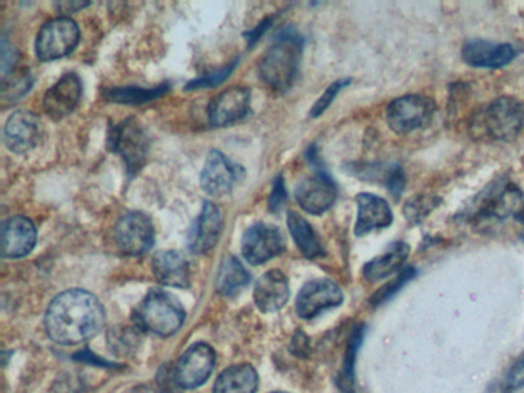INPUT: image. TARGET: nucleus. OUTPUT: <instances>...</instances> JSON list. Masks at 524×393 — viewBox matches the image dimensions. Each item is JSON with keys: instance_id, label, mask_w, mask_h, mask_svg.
I'll return each instance as SVG.
<instances>
[{"instance_id": "f257e3e1", "label": "nucleus", "mask_w": 524, "mask_h": 393, "mask_svg": "<svg viewBox=\"0 0 524 393\" xmlns=\"http://www.w3.org/2000/svg\"><path fill=\"white\" fill-rule=\"evenodd\" d=\"M105 326L102 303L90 292L70 289L57 295L45 315L51 340L64 346L87 343Z\"/></svg>"}, {"instance_id": "f03ea898", "label": "nucleus", "mask_w": 524, "mask_h": 393, "mask_svg": "<svg viewBox=\"0 0 524 393\" xmlns=\"http://www.w3.org/2000/svg\"><path fill=\"white\" fill-rule=\"evenodd\" d=\"M303 40L297 34H283L266 51L260 62V77L276 91H286L296 82L302 60Z\"/></svg>"}, {"instance_id": "7ed1b4c3", "label": "nucleus", "mask_w": 524, "mask_h": 393, "mask_svg": "<svg viewBox=\"0 0 524 393\" xmlns=\"http://www.w3.org/2000/svg\"><path fill=\"white\" fill-rule=\"evenodd\" d=\"M137 326L143 331L171 337L185 323V309L173 295L162 289H151L136 308Z\"/></svg>"}, {"instance_id": "20e7f679", "label": "nucleus", "mask_w": 524, "mask_h": 393, "mask_svg": "<svg viewBox=\"0 0 524 393\" xmlns=\"http://www.w3.org/2000/svg\"><path fill=\"white\" fill-rule=\"evenodd\" d=\"M80 31L70 17H57L40 28L36 39V56L42 62L62 59L73 53L79 43Z\"/></svg>"}, {"instance_id": "39448f33", "label": "nucleus", "mask_w": 524, "mask_h": 393, "mask_svg": "<svg viewBox=\"0 0 524 393\" xmlns=\"http://www.w3.org/2000/svg\"><path fill=\"white\" fill-rule=\"evenodd\" d=\"M435 109L437 106L429 97H398L388 106L386 120L394 133L409 134L428 126L434 117Z\"/></svg>"}, {"instance_id": "423d86ee", "label": "nucleus", "mask_w": 524, "mask_h": 393, "mask_svg": "<svg viewBox=\"0 0 524 393\" xmlns=\"http://www.w3.org/2000/svg\"><path fill=\"white\" fill-rule=\"evenodd\" d=\"M486 133L495 140L511 142L524 129V103L514 97H501L486 109Z\"/></svg>"}, {"instance_id": "0eeeda50", "label": "nucleus", "mask_w": 524, "mask_h": 393, "mask_svg": "<svg viewBox=\"0 0 524 393\" xmlns=\"http://www.w3.org/2000/svg\"><path fill=\"white\" fill-rule=\"evenodd\" d=\"M110 149L117 152L127 165L130 174H137L143 163H145L146 152H148V139L143 129L134 119L125 120L114 126L108 136Z\"/></svg>"}, {"instance_id": "6e6552de", "label": "nucleus", "mask_w": 524, "mask_h": 393, "mask_svg": "<svg viewBox=\"0 0 524 393\" xmlns=\"http://www.w3.org/2000/svg\"><path fill=\"white\" fill-rule=\"evenodd\" d=\"M216 366V352L205 343L193 344L177 361L174 380L182 389H196L203 386L213 374Z\"/></svg>"}, {"instance_id": "1a4fd4ad", "label": "nucleus", "mask_w": 524, "mask_h": 393, "mask_svg": "<svg viewBox=\"0 0 524 393\" xmlns=\"http://www.w3.org/2000/svg\"><path fill=\"white\" fill-rule=\"evenodd\" d=\"M114 238L123 254H145L154 245L153 223L143 212H127L119 218L114 229Z\"/></svg>"}, {"instance_id": "9d476101", "label": "nucleus", "mask_w": 524, "mask_h": 393, "mask_svg": "<svg viewBox=\"0 0 524 393\" xmlns=\"http://www.w3.org/2000/svg\"><path fill=\"white\" fill-rule=\"evenodd\" d=\"M285 251V237L277 226L256 223L246 229L242 240V254L249 265L259 266Z\"/></svg>"}, {"instance_id": "9b49d317", "label": "nucleus", "mask_w": 524, "mask_h": 393, "mask_svg": "<svg viewBox=\"0 0 524 393\" xmlns=\"http://www.w3.org/2000/svg\"><path fill=\"white\" fill-rule=\"evenodd\" d=\"M523 194L512 183H492L485 189L483 195L475 200V217L506 218L512 214H520L523 209Z\"/></svg>"}, {"instance_id": "f8f14e48", "label": "nucleus", "mask_w": 524, "mask_h": 393, "mask_svg": "<svg viewBox=\"0 0 524 393\" xmlns=\"http://www.w3.org/2000/svg\"><path fill=\"white\" fill-rule=\"evenodd\" d=\"M343 303V292L334 281L312 280L303 286L296 301L299 317L312 320L328 309L337 308Z\"/></svg>"}, {"instance_id": "ddd939ff", "label": "nucleus", "mask_w": 524, "mask_h": 393, "mask_svg": "<svg viewBox=\"0 0 524 393\" xmlns=\"http://www.w3.org/2000/svg\"><path fill=\"white\" fill-rule=\"evenodd\" d=\"M242 172V168L234 165L225 154L211 151L203 166L200 183H202L203 191L211 197H225L233 191L234 186L242 177Z\"/></svg>"}, {"instance_id": "4468645a", "label": "nucleus", "mask_w": 524, "mask_h": 393, "mask_svg": "<svg viewBox=\"0 0 524 393\" xmlns=\"http://www.w3.org/2000/svg\"><path fill=\"white\" fill-rule=\"evenodd\" d=\"M223 229V215L219 206L211 202L203 203L202 212L188 234V249L193 254H206L216 248Z\"/></svg>"}, {"instance_id": "2eb2a0df", "label": "nucleus", "mask_w": 524, "mask_h": 393, "mask_svg": "<svg viewBox=\"0 0 524 393\" xmlns=\"http://www.w3.org/2000/svg\"><path fill=\"white\" fill-rule=\"evenodd\" d=\"M251 105V91L243 86L229 88L209 105V122L213 126H228L245 119Z\"/></svg>"}, {"instance_id": "dca6fc26", "label": "nucleus", "mask_w": 524, "mask_h": 393, "mask_svg": "<svg viewBox=\"0 0 524 393\" xmlns=\"http://www.w3.org/2000/svg\"><path fill=\"white\" fill-rule=\"evenodd\" d=\"M296 199L306 212L320 215L332 208L337 199V188L326 174L319 172L316 176L302 180L296 189Z\"/></svg>"}, {"instance_id": "f3484780", "label": "nucleus", "mask_w": 524, "mask_h": 393, "mask_svg": "<svg viewBox=\"0 0 524 393\" xmlns=\"http://www.w3.org/2000/svg\"><path fill=\"white\" fill-rule=\"evenodd\" d=\"M37 242V232L30 218H8L2 225V257L22 258L33 252Z\"/></svg>"}, {"instance_id": "a211bd4d", "label": "nucleus", "mask_w": 524, "mask_h": 393, "mask_svg": "<svg viewBox=\"0 0 524 393\" xmlns=\"http://www.w3.org/2000/svg\"><path fill=\"white\" fill-rule=\"evenodd\" d=\"M82 97V82L76 73L65 74L44 96V109L53 119L70 116Z\"/></svg>"}, {"instance_id": "6ab92c4d", "label": "nucleus", "mask_w": 524, "mask_h": 393, "mask_svg": "<svg viewBox=\"0 0 524 393\" xmlns=\"http://www.w3.org/2000/svg\"><path fill=\"white\" fill-rule=\"evenodd\" d=\"M40 122L30 111H16L4 129V142L11 152L25 154L39 142Z\"/></svg>"}, {"instance_id": "aec40b11", "label": "nucleus", "mask_w": 524, "mask_h": 393, "mask_svg": "<svg viewBox=\"0 0 524 393\" xmlns=\"http://www.w3.org/2000/svg\"><path fill=\"white\" fill-rule=\"evenodd\" d=\"M461 57L471 67L501 68L509 65L517 57V50L509 43L471 40L461 50Z\"/></svg>"}, {"instance_id": "412c9836", "label": "nucleus", "mask_w": 524, "mask_h": 393, "mask_svg": "<svg viewBox=\"0 0 524 393\" xmlns=\"http://www.w3.org/2000/svg\"><path fill=\"white\" fill-rule=\"evenodd\" d=\"M357 208H359L357 223H355L357 237H362L371 231L388 228L394 220L388 202L368 192L357 195Z\"/></svg>"}, {"instance_id": "4be33fe9", "label": "nucleus", "mask_w": 524, "mask_h": 393, "mask_svg": "<svg viewBox=\"0 0 524 393\" xmlns=\"http://www.w3.org/2000/svg\"><path fill=\"white\" fill-rule=\"evenodd\" d=\"M153 272L160 285L171 288L190 286V261L179 251L157 252L153 258Z\"/></svg>"}, {"instance_id": "5701e85b", "label": "nucleus", "mask_w": 524, "mask_h": 393, "mask_svg": "<svg viewBox=\"0 0 524 393\" xmlns=\"http://www.w3.org/2000/svg\"><path fill=\"white\" fill-rule=\"evenodd\" d=\"M289 300V281L283 272H266L254 289L257 308L265 314L280 311Z\"/></svg>"}, {"instance_id": "b1692460", "label": "nucleus", "mask_w": 524, "mask_h": 393, "mask_svg": "<svg viewBox=\"0 0 524 393\" xmlns=\"http://www.w3.org/2000/svg\"><path fill=\"white\" fill-rule=\"evenodd\" d=\"M409 252H411V248H409L408 243H392L385 254L369 261L368 265L363 268V277H365V280L371 281V283L385 280L389 275L402 269Z\"/></svg>"}, {"instance_id": "393cba45", "label": "nucleus", "mask_w": 524, "mask_h": 393, "mask_svg": "<svg viewBox=\"0 0 524 393\" xmlns=\"http://www.w3.org/2000/svg\"><path fill=\"white\" fill-rule=\"evenodd\" d=\"M259 375L251 364H236L217 378L214 393H256Z\"/></svg>"}, {"instance_id": "a878e982", "label": "nucleus", "mask_w": 524, "mask_h": 393, "mask_svg": "<svg viewBox=\"0 0 524 393\" xmlns=\"http://www.w3.org/2000/svg\"><path fill=\"white\" fill-rule=\"evenodd\" d=\"M288 228L292 238H294V242H296L297 248L300 249V252L306 258L316 260V258L325 255L316 231L312 229V226L306 222L302 215L297 214V212H289Z\"/></svg>"}, {"instance_id": "bb28decb", "label": "nucleus", "mask_w": 524, "mask_h": 393, "mask_svg": "<svg viewBox=\"0 0 524 393\" xmlns=\"http://www.w3.org/2000/svg\"><path fill=\"white\" fill-rule=\"evenodd\" d=\"M249 280L251 275L242 261L236 257H226L217 275V291L225 297H234L248 286Z\"/></svg>"}, {"instance_id": "cd10ccee", "label": "nucleus", "mask_w": 524, "mask_h": 393, "mask_svg": "<svg viewBox=\"0 0 524 393\" xmlns=\"http://www.w3.org/2000/svg\"><path fill=\"white\" fill-rule=\"evenodd\" d=\"M168 86L162 85L157 88H150V90H143L139 86H123V88H114L107 93V99L111 102L117 103H145L151 102V100L157 99L166 93Z\"/></svg>"}, {"instance_id": "c85d7f7f", "label": "nucleus", "mask_w": 524, "mask_h": 393, "mask_svg": "<svg viewBox=\"0 0 524 393\" xmlns=\"http://www.w3.org/2000/svg\"><path fill=\"white\" fill-rule=\"evenodd\" d=\"M363 341V326L357 327L352 332L351 340H349L348 351H346L345 364H343L342 374L339 378L340 389L345 393H354L355 377L354 367L357 352H359L360 344Z\"/></svg>"}, {"instance_id": "c756f323", "label": "nucleus", "mask_w": 524, "mask_h": 393, "mask_svg": "<svg viewBox=\"0 0 524 393\" xmlns=\"http://www.w3.org/2000/svg\"><path fill=\"white\" fill-rule=\"evenodd\" d=\"M415 275V269L414 268H406L403 269L402 272H400V275H397V277L394 278V280L391 281V283H388V285L383 286L382 289H380L377 294H374V297L371 298V304L372 306H379V304L385 303L386 300H389V298L392 297V295L395 294V292L398 291V289H402L403 286L408 283L411 278H414Z\"/></svg>"}, {"instance_id": "7c9ffc66", "label": "nucleus", "mask_w": 524, "mask_h": 393, "mask_svg": "<svg viewBox=\"0 0 524 393\" xmlns=\"http://www.w3.org/2000/svg\"><path fill=\"white\" fill-rule=\"evenodd\" d=\"M501 393H524V357L509 370L501 384Z\"/></svg>"}, {"instance_id": "2f4dec72", "label": "nucleus", "mask_w": 524, "mask_h": 393, "mask_svg": "<svg viewBox=\"0 0 524 393\" xmlns=\"http://www.w3.org/2000/svg\"><path fill=\"white\" fill-rule=\"evenodd\" d=\"M237 67V60L229 63L228 67L223 68V70L217 71V73L209 74V76L199 77V79L193 80V82L188 83L186 90H197V88H213V86L220 85V83L225 82L228 79L229 74L233 73L234 68Z\"/></svg>"}, {"instance_id": "473e14b6", "label": "nucleus", "mask_w": 524, "mask_h": 393, "mask_svg": "<svg viewBox=\"0 0 524 393\" xmlns=\"http://www.w3.org/2000/svg\"><path fill=\"white\" fill-rule=\"evenodd\" d=\"M349 83H351V80L349 79L339 80V82L332 83L328 90L325 91V94L317 100L316 105L312 106L311 117L322 116L326 109L331 106V103L334 102L337 94H339L346 85H349Z\"/></svg>"}, {"instance_id": "72a5a7b5", "label": "nucleus", "mask_w": 524, "mask_h": 393, "mask_svg": "<svg viewBox=\"0 0 524 393\" xmlns=\"http://www.w3.org/2000/svg\"><path fill=\"white\" fill-rule=\"evenodd\" d=\"M16 62V48L13 47V43L8 42L7 37H2V43H0V73H2V79L7 80Z\"/></svg>"}, {"instance_id": "f704fd0d", "label": "nucleus", "mask_w": 524, "mask_h": 393, "mask_svg": "<svg viewBox=\"0 0 524 393\" xmlns=\"http://www.w3.org/2000/svg\"><path fill=\"white\" fill-rule=\"evenodd\" d=\"M31 83L33 82H31V77L28 74L11 80L10 85H4V99H19L20 96H24L30 91Z\"/></svg>"}, {"instance_id": "c9c22d12", "label": "nucleus", "mask_w": 524, "mask_h": 393, "mask_svg": "<svg viewBox=\"0 0 524 393\" xmlns=\"http://www.w3.org/2000/svg\"><path fill=\"white\" fill-rule=\"evenodd\" d=\"M423 208L426 211L431 212L435 208V200L429 202L428 197H418V199L411 200L408 205L405 206L406 215H408L409 220H422L425 217L426 212L423 211Z\"/></svg>"}, {"instance_id": "e433bc0d", "label": "nucleus", "mask_w": 524, "mask_h": 393, "mask_svg": "<svg viewBox=\"0 0 524 393\" xmlns=\"http://www.w3.org/2000/svg\"><path fill=\"white\" fill-rule=\"evenodd\" d=\"M286 202L285 180L282 176L277 177L272 188L271 195H269V209L272 212H277L282 209Z\"/></svg>"}, {"instance_id": "4c0bfd02", "label": "nucleus", "mask_w": 524, "mask_h": 393, "mask_svg": "<svg viewBox=\"0 0 524 393\" xmlns=\"http://www.w3.org/2000/svg\"><path fill=\"white\" fill-rule=\"evenodd\" d=\"M386 186H388L389 191L392 192L395 199H397L398 195L402 194L403 188H405V177H403L400 166H395V168H392L391 171L388 172Z\"/></svg>"}, {"instance_id": "58836bf2", "label": "nucleus", "mask_w": 524, "mask_h": 393, "mask_svg": "<svg viewBox=\"0 0 524 393\" xmlns=\"http://www.w3.org/2000/svg\"><path fill=\"white\" fill-rule=\"evenodd\" d=\"M88 7V4L85 2H79V4H73V2H62V4L57 5V8L65 11V13H76V11L82 10V8Z\"/></svg>"}, {"instance_id": "ea45409f", "label": "nucleus", "mask_w": 524, "mask_h": 393, "mask_svg": "<svg viewBox=\"0 0 524 393\" xmlns=\"http://www.w3.org/2000/svg\"><path fill=\"white\" fill-rule=\"evenodd\" d=\"M127 393H156V392H153V390L151 389H148V387H133V389L131 390H128Z\"/></svg>"}, {"instance_id": "a19ab883", "label": "nucleus", "mask_w": 524, "mask_h": 393, "mask_svg": "<svg viewBox=\"0 0 524 393\" xmlns=\"http://www.w3.org/2000/svg\"><path fill=\"white\" fill-rule=\"evenodd\" d=\"M518 218H520V220H524V205H523V209H521L520 214H518Z\"/></svg>"}, {"instance_id": "79ce46f5", "label": "nucleus", "mask_w": 524, "mask_h": 393, "mask_svg": "<svg viewBox=\"0 0 524 393\" xmlns=\"http://www.w3.org/2000/svg\"><path fill=\"white\" fill-rule=\"evenodd\" d=\"M274 393H285V392H274Z\"/></svg>"}]
</instances>
